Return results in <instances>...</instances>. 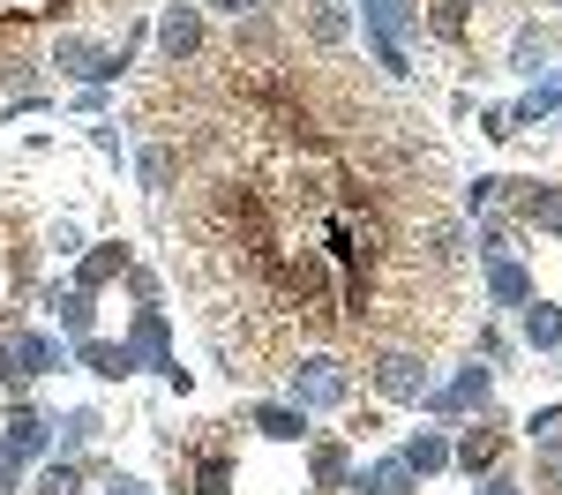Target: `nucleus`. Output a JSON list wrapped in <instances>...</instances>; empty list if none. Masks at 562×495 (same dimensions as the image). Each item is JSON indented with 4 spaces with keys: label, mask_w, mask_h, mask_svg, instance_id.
Wrapping results in <instances>:
<instances>
[{
    "label": "nucleus",
    "mask_w": 562,
    "mask_h": 495,
    "mask_svg": "<svg viewBox=\"0 0 562 495\" xmlns=\"http://www.w3.org/2000/svg\"><path fill=\"white\" fill-rule=\"evenodd\" d=\"M98 428H105V420H98L90 405H76L68 420H53V458H83V450L98 443Z\"/></svg>",
    "instance_id": "aec40b11"
},
{
    "label": "nucleus",
    "mask_w": 562,
    "mask_h": 495,
    "mask_svg": "<svg viewBox=\"0 0 562 495\" xmlns=\"http://www.w3.org/2000/svg\"><path fill=\"white\" fill-rule=\"evenodd\" d=\"M68 353L90 360L105 383H128V375H135V360H128V346H121V338H83V346H68Z\"/></svg>",
    "instance_id": "4be33fe9"
},
{
    "label": "nucleus",
    "mask_w": 562,
    "mask_h": 495,
    "mask_svg": "<svg viewBox=\"0 0 562 495\" xmlns=\"http://www.w3.org/2000/svg\"><path fill=\"white\" fill-rule=\"evenodd\" d=\"M68 360L60 338H45V330H23V323H0V391L8 398H23L38 375H53Z\"/></svg>",
    "instance_id": "f03ea898"
},
{
    "label": "nucleus",
    "mask_w": 562,
    "mask_h": 495,
    "mask_svg": "<svg viewBox=\"0 0 562 495\" xmlns=\"http://www.w3.org/2000/svg\"><path fill=\"white\" fill-rule=\"evenodd\" d=\"M0 458H15V465H45L53 458V420H45L38 405H8V428H0Z\"/></svg>",
    "instance_id": "423d86ee"
},
{
    "label": "nucleus",
    "mask_w": 562,
    "mask_h": 495,
    "mask_svg": "<svg viewBox=\"0 0 562 495\" xmlns=\"http://www.w3.org/2000/svg\"><path fill=\"white\" fill-rule=\"evenodd\" d=\"M135 173H143V188H150V195H166V188H173V173H180V150H173V143H143Z\"/></svg>",
    "instance_id": "393cba45"
},
{
    "label": "nucleus",
    "mask_w": 562,
    "mask_h": 495,
    "mask_svg": "<svg viewBox=\"0 0 562 495\" xmlns=\"http://www.w3.org/2000/svg\"><path fill=\"white\" fill-rule=\"evenodd\" d=\"M503 256H518V225L510 218H480V263H503Z\"/></svg>",
    "instance_id": "bb28decb"
},
{
    "label": "nucleus",
    "mask_w": 562,
    "mask_h": 495,
    "mask_svg": "<svg viewBox=\"0 0 562 495\" xmlns=\"http://www.w3.org/2000/svg\"><path fill=\"white\" fill-rule=\"evenodd\" d=\"M301 23H307V38H315V45H346V38H352L346 0H307V8H301Z\"/></svg>",
    "instance_id": "a211bd4d"
},
{
    "label": "nucleus",
    "mask_w": 562,
    "mask_h": 495,
    "mask_svg": "<svg viewBox=\"0 0 562 495\" xmlns=\"http://www.w3.org/2000/svg\"><path fill=\"white\" fill-rule=\"evenodd\" d=\"M510 188H518V180H503V173H480L473 188H465V211H473V218H495V211L510 203Z\"/></svg>",
    "instance_id": "a878e982"
},
{
    "label": "nucleus",
    "mask_w": 562,
    "mask_h": 495,
    "mask_svg": "<svg viewBox=\"0 0 562 495\" xmlns=\"http://www.w3.org/2000/svg\"><path fill=\"white\" fill-rule=\"evenodd\" d=\"M53 68H60V76H76V83H90V90H105V83H121V76H128V53H121V45L83 38V31H60V38H53Z\"/></svg>",
    "instance_id": "7ed1b4c3"
},
{
    "label": "nucleus",
    "mask_w": 562,
    "mask_h": 495,
    "mask_svg": "<svg viewBox=\"0 0 562 495\" xmlns=\"http://www.w3.org/2000/svg\"><path fill=\"white\" fill-rule=\"evenodd\" d=\"M420 23H428L420 0H360V31H368V38L405 45V38H420Z\"/></svg>",
    "instance_id": "6e6552de"
},
{
    "label": "nucleus",
    "mask_w": 562,
    "mask_h": 495,
    "mask_svg": "<svg viewBox=\"0 0 562 495\" xmlns=\"http://www.w3.org/2000/svg\"><path fill=\"white\" fill-rule=\"evenodd\" d=\"M128 263H135L128 240H98V248H83V256H76V285H83V293H98L105 278H121Z\"/></svg>",
    "instance_id": "2eb2a0df"
},
{
    "label": "nucleus",
    "mask_w": 562,
    "mask_h": 495,
    "mask_svg": "<svg viewBox=\"0 0 562 495\" xmlns=\"http://www.w3.org/2000/svg\"><path fill=\"white\" fill-rule=\"evenodd\" d=\"M90 473H98V465H90ZM98 488H105V495H150L143 481H128V473H98Z\"/></svg>",
    "instance_id": "c756f323"
},
{
    "label": "nucleus",
    "mask_w": 562,
    "mask_h": 495,
    "mask_svg": "<svg viewBox=\"0 0 562 495\" xmlns=\"http://www.w3.org/2000/svg\"><path fill=\"white\" fill-rule=\"evenodd\" d=\"M473 495H525V481H518V473H503V465H495V473H480V481H473Z\"/></svg>",
    "instance_id": "c85d7f7f"
},
{
    "label": "nucleus",
    "mask_w": 562,
    "mask_h": 495,
    "mask_svg": "<svg viewBox=\"0 0 562 495\" xmlns=\"http://www.w3.org/2000/svg\"><path fill=\"white\" fill-rule=\"evenodd\" d=\"M540 8H562V0H540Z\"/></svg>",
    "instance_id": "2f4dec72"
},
{
    "label": "nucleus",
    "mask_w": 562,
    "mask_h": 495,
    "mask_svg": "<svg viewBox=\"0 0 562 495\" xmlns=\"http://www.w3.org/2000/svg\"><path fill=\"white\" fill-rule=\"evenodd\" d=\"M518 323H525V346H532V353H555L562 346V301H548V293H532L518 308Z\"/></svg>",
    "instance_id": "ddd939ff"
},
{
    "label": "nucleus",
    "mask_w": 562,
    "mask_h": 495,
    "mask_svg": "<svg viewBox=\"0 0 562 495\" xmlns=\"http://www.w3.org/2000/svg\"><path fill=\"white\" fill-rule=\"evenodd\" d=\"M45 308L60 315V338H68V346L98 338V315H90V293H83V285H68V293H45Z\"/></svg>",
    "instance_id": "dca6fc26"
},
{
    "label": "nucleus",
    "mask_w": 562,
    "mask_h": 495,
    "mask_svg": "<svg viewBox=\"0 0 562 495\" xmlns=\"http://www.w3.org/2000/svg\"><path fill=\"white\" fill-rule=\"evenodd\" d=\"M248 428H256L262 443H278V450L307 443V413H301V405H256V413H248Z\"/></svg>",
    "instance_id": "f8f14e48"
},
{
    "label": "nucleus",
    "mask_w": 562,
    "mask_h": 495,
    "mask_svg": "<svg viewBox=\"0 0 562 495\" xmlns=\"http://www.w3.org/2000/svg\"><path fill=\"white\" fill-rule=\"evenodd\" d=\"M555 353H562V346H555Z\"/></svg>",
    "instance_id": "473e14b6"
},
{
    "label": "nucleus",
    "mask_w": 562,
    "mask_h": 495,
    "mask_svg": "<svg viewBox=\"0 0 562 495\" xmlns=\"http://www.w3.org/2000/svg\"><path fill=\"white\" fill-rule=\"evenodd\" d=\"M285 405H301V413H346L352 368L338 353H293L285 360Z\"/></svg>",
    "instance_id": "f257e3e1"
},
{
    "label": "nucleus",
    "mask_w": 562,
    "mask_h": 495,
    "mask_svg": "<svg viewBox=\"0 0 562 495\" xmlns=\"http://www.w3.org/2000/svg\"><path fill=\"white\" fill-rule=\"evenodd\" d=\"M510 68H518V76H548V31H525V38L510 45Z\"/></svg>",
    "instance_id": "cd10ccee"
},
{
    "label": "nucleus",
    "mask_w": 562,
    "mask_h": 495,
    "mask_svg": "<svg viewBox=\"0 0 562 495\" xmlns=\"http://www.w3.org/2000/svg\"><path fill=\"white\" fill-rule=\"evenodd\" d=\"M83 481H90L83 458H45V465H38V488H31V495H83Z\"/></svg>",
    "instance_id": "b1692460"
},
{
    "label": "nucleus",
    "mask_w": 562,
    "mask_h": 495,
    "mask_svg": "<svg viewBox=\"0 0 562 495\" xmlns=\"http://www.w3.org/2000/svg\"><path fill=\"white\" fill-rule=\"evenodd\" d=\"M450 465H458L465 481L495 473V465H503V420H487V413L465 420V428H458V443H450Z\"/></svg>",
    "instance_id": "0eeeda50"
},
{
    "label": "nucleus",
    "mask_w": 562,
    "mask_h": 495,
    "mask_svg": "<svg viewBox=\"0 0 562 495\" xmlns=\"http://www.w3.org/2000/svg\"><path fill=\"white\" fill-rule=\"evenodd\" d=\"M217 15H233V23H248V15H262V0H211Z\"/></svg>",
    "instance_id": "7c9ffc66"
},
{
    "label": "nucleus",
    "mask_w": 562,
    "mask_h": 495,
    "mask_svg": "<svg viewBox=\"0 0 562 495\" xmlns=\"http://www.w3.org/2000/svg\"><path fill=\"white\" fill-rule=\"evenodd\" d=\"M368 383H375V398H383V405H420L435 391L428 353H420V346H383L375 368H368Z\"/></svg>",
    "instance_id": "20e7f679"
},
{
    "label": "nucleus",
    "mask_w": 562,
    "mask_h": 495,
    "mask_svg": "<svg viewBox=\"0 0 562 495\" xmlns=\"http://www.w3.org/2000/svg\"><path fill=\"white\" fill-rule=\"evenodd\" d=\"M480 301H487V308H525V301H532V270H525L518 256L487 263L480 270Z\"/></svg>",
    "instance_id": "9d476101"
},
{
    "label": "nucleus",
    "mask_w": 562,
    "mask_h": 495,
    "mask_svg": "<svg viewBox=\"0 0 562 495\" xmlns=\"http://www.w3.org/2000/svg\"><path fill=\"white\" fill-rule=\"evenodd\" d=\"M158 53H166V60H195V53H203V15H195V8H166V15H158Z\"/></svg>",
    "instance_id": "9b49d317"
},
{
    "label": "nucleus",
    "mask_w": 562,
    "mask_h": 495,
    "mask_svg": "<svg viewBox=\"0 0 562 495\" xmlns=\"http://www.w3.org/2000/svg\"><path fill=\"white\" fill-rule=\"evenodd\" d=\"M121 346H128V360H135V368H143V360H150V368H173V338H166V308H150V301H143V308H135V330L121 338Z\"/></svg>",
    "instance_id": "1a4fd4ad"
},
{
    "label": "nucleus",
    "mask_w": 562,
    "mask_h": 495,
    "mask_svg": "<svg viewBox=\"0 0 562 495\" xmlns=\"http://www.w3.org/2000/svg\"><path fill=\"white\" fill-rule=\"evenodd\" d=\"M188 488H195V495H233V450H225V443L188 450Z\"/></svg>",
    "instance_id": "4468645a"
},
{
    "label": "nucleus",
    "mask_w": 562,
    "mask_h": 495,
    "mask_svg": "<svg viewBox=\"0 0 562 495\" xmlns=\"http://www.w3.org/2000/svg\"><path fill=\"white\" fill-rule=\"evenodd\" d=\"M397 458H405V465H413V473L428 481V473H442V465H450V436H442V428H420V436L397 450Z\"/></svg>",
    "instance_id": "5701e85b"
},
{
    "label": "nucleus",
    "mask_w": 562,
    "mask_h": 495,
    "mask_svg": "<svg viewBox=\"0 0 562 495\" xmlns=\"http://www.w3.org/2000/svg\"><path fill=\"white\" fill-rule=\"evenodd\" d=\"M510 203H518V225L562 233V188H510Z\"/></svg>",
    "instance_id": "6ab92c4d"
},
{
    "label": "nucleus",
    "mask_w": 562,
    "mask_h": 495,
    "mask_svg": "<svg viewBox=\"0 0 562 495\" xmlns=\"http://www.w3.org/2000/svg\"><path fill=\"white\" fill-rule=\"evenodd\" d=\"M435 413V420H480V413H487V405H495V368H458V375H450V383H435L428 398H420Z\"/></svg>",
    "instance_id": "39448f33"
},
{
    "label": "nucleus",
    "mask_w": 562,
    "mask_h": 495,
    "mask_svg": "<svg viewBox=\"0 0 562 495\" xmlns=\"http://www.w3.org/2000/svg\"><path fill=\"white\" fill-rule=\"evenodd\" d=\"M307 481H315V495L352 488V458H346V443H307Z\"/></svg>",
    "instance_id": "f3484780"
},
{
    "label": "nucleus",
    "mask_w": 562,
    "mask_h": 495,
    "mask_svg": "<svg viewBox=\"0 0 562 495\" xmlns=\"http://www.w3.org/2000/svg\"><path fill=\"white\" fill-rule=\"evenodd\" d=\"M352 488H368V495H413V488H420V473H413V465L390 450V458H375V465H368Z\"/></svg>",
    "instance_id": "412c9836"
}]
</instances>
